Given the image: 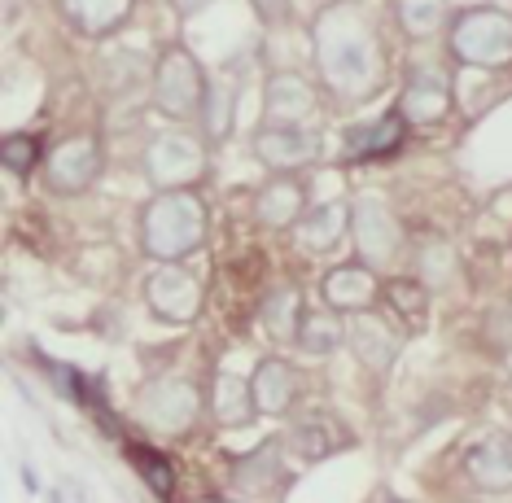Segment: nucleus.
I'll return each mask as SVG.
<instances>
[{"instance_id": "f257e3e1", "label": "nucleus", "mask_w": 512, "mask_h": 503, "mask_svg": "<svg viewBox=\"0 0 512 503\" xmlns=\"http://www.w3.org/2000/svg\"><path fill=\"white\" fill-rule=\"evenodd\" d=\"M311 40H316V62H320L324 84H329L337 97L364 101L377 92L381 40H377V31H372V22L364 18V9H355V5L320 9L316 27H311Z\"/></svg>"}, {"instance_id": "f03ea898", "label": "nucleus", "mask_w": 512, "mask_h": 503, "mask_svg": "<svg viewBox=\"0 0 512 503\" xmlns=\"http://www.w3.org/2000/svg\"><path fill=\"white\" fill-rule=\"evenodd\" d=\"M145 254L158 263H180L206 241V202L193 189H171L158 193L145 210Z\"/></svg>"}, {"instance_id": "7ed1b4c3", "label": "nucleus", "mask_w": 512, "mask_h": 503, "mask_svg": "<svg viewBox=\"0 0 512 503\" xmlns=\"http://www.w3.org/2000/svg\"><path fill=\"white\" fill-rule=\"evenodd\" d=\"M451 53L464 66H477V70L512 66V14H504L495 5L464 9L451 22Z\"/></svg>"}, {"instance_id": "20e7f679", "label": "nucleus", "mask_w": 512, "mask_h": 503, "mask_svg": "<svg viewBox=\"0 0 512 503\" xmlns=\"http://www.w3.org/2000/svg\"><path fill=\"white\" fill-rule=\"evenodd\" d=\"M154 105L167 119H193V114H202V101H206V75L202 66H197V57L184 49V44H171L167 53L158 57L154 66Z\"/></svg>"}, {"instance_id": "39448f33", "label": "nucleus", "mask_w": 512, "mask_h": 503, "mask_svg": "<svg viewBox=\"0 0 512 503\" xmlns=\"http://www.w3.org/2000/svg\"><path fill=\"white\" fill-rule=\"evenodd\" d=\"M197 412H202V394L184 377L149 381L141 390V399H136V416H141L149 429H158V434H184V429H193Z\"/></svg>"}, {"instance_id": "423d86ee", "label": "nucleus", "mask_w": 512, "mask_h": 503, "mask_svg": "<svg viewBox=\"0 0 512 503\" xmlns=\"http://www.w3.org/2000/svg\"><path fill=\"white\" fill-rule=\"evenodd\" d=\"M145 175L158 184L162 193L171 189H189L206 175V149L202 140L189 132H167L145 149Z\"/></svg>"}, {"instance_id": "0eeeda50", "label": "nucleus", "mask_w": 512, "mask_h": 503, "mask_svg": "<svg viewBox=\"0 0 512 503\" xmlns=\"http://www.w3.org/2000/svg\"><path fill=\"white\" fill-rule=\"evenodd\" d=\"M145 298H149V307H154V315H162V320H171V324H193L197 315H202V302H206L197 276L184 272L180 263L158 267L145 285Z\"/></svg>"}, {"instance_id": "6e6552de", "label": "nucleus", "mask_w": 512, "mask_h": 503, "mask_svg": "<svg viewBox=\"0 0 512 503\" xmlns=\"http://www.w3.org/2000/svg\"><path fill=\"white\" fill-rule=\"evenodd\" d=\"M44 175L57 193H84L101 175V140L97 136H66L44 162Z\"/></svg>"}, {"instance_id": "1a4fd4ad", "label": "nucleus", "mask_w": 512, "mask_h": 503, "mask_svg": "<svg viewBox=\"0 0 512 503\" xmlns=\"http://www.w3.org/2000/svg\"><path fill=\"white\" fill-rule=\"evenodd\" d=\"M351 228H355V250L364 254V263H386L399 254L403 232L377 197H364V202L351 206Z\"/></svg>"}, {"instance_id": "9d476101", "label": "nucleus", "mask_w": 512, "mask_h": 503, "mask_svg": "<svg viewBox=\"0 0 512 503\" xmlns=\"http://www.w3.org/2000/svg\"><path fill=\"white\" fill-rule=\"evenodd\" d=\"M399 114L403 123H416V127H429V123H442L451 114V84L447 75L434 66H421L407 75V88L399 97Z\"/></svg>"}, {"instance_id": "9b49d317", "label": "nucleus", "mask_w": 512, "mask_h": 503, "mask_svg": "<svg viewBox=\"0 0 512 503\" xmlns=\"http://www.w3.org/2000/svg\"><path fill=\"white\" fill-rule=\"evenodd\" d=\"M254 154L272 171H298L320 154V136L311 127H263L254 136Z\"/></svg>"}, {"instance_id": "f8f14e48", "label": "nucleus", "mask_w": 512, "mask_h": 503, "mask_svg": "<svg viewBox=\"0 0 512 503\" xmlns=\"http://www.w3.org/2000/svg\"><path fill=\"white\" fill-rule=\"evenodd\" d=\"M263 114H267V127H311V119H316V92L298 75H272Z\"/></svg>"}, {"instance_id": "ddd939ff", "label": "nucleus", "mask_w": 512, "mask_h": 503, "mask_svg": "<svg viewBox=\"0 0 512 503\" xmlns=\"http://www.w3.org/2000/svg\"><path fill=\"white\" fill-rule=\"evenodd\" d=\"M377 276L368 272L364 263H346V267H333L329 276H324V302H329L333 311H368L372 302H377Z\"/></svg>"}, {"instance_id": "4468645a", "label": "nucleus", "mask_w": 512, "mask_h": 503, "mask_svg": "<svg viewBox=\"0 0 512 503\" xmlns=\"http://www.w3.org/2000/svg\"><path fill=\"white\" fill-rule=\"evenodd\" d=\"M250 390H254V407L263 416H285L298 403V372L285 359H263L250 377Z\"/></svg>"}, {"instance_id": "2eb2a0df", "label": "nucleus", "mask_w": 512, "mask_h": 503, "mask_svg": "<svg viewBox=\"0 0 512 503\" xmlns=\"http://www.w3.org/2000/svg\"><path fill=\"white\" fill-rule=\"evenodd\" d=\"M464 469H469L473 486H482V490H495V495L512 490V434H495V438L477 442L469 451V460H464Z\"/></svg>"}, {"instance_id": "dca6fc26", "label": "nucleus", "mask_w": 512, "mask_h": 503, "mask_svg": "<svg viewBox=\"0 0 512 503\" xmlns=\"http://www.w3.org/2000/svg\"><path fill=\"white\" fill-rule=\"evenodd\" d=\"M302 215H307V193H302L298 180L276 175V180H267L263 189L254 193V219L267 228H289V224H298Z\"/></svg>"}, {"instance_id": "f3484780", "label": "nucleus", "mask_w": 512, "mask_h": 503, "mask_svg": "<svg viewBox=\"0 0 512 503\" xmlns=\"http://www.w3.org/2000/svg\"><path fill=\"white\" fill-rule=\"evenodd\" d=\"M289 447H294L302 460H324V455L351 447V434H346L333 416H307L289 429Z\"/></svg>"}, {"instance_id": "a211bd4d", "label": "nucleus", "mask_w": 512, "mask_h": 503, "mask_svg": "<svg viewBox=\"0 0 512 503\" xmlns=\"http://www.w3.org/2000/svg\"><path fill=\"white\" fill-rule=\"evenodd\" d=\"M403 132H407V123H403L399 110L386 114V119H377V123H368V127H351V132L342 136L346 158H381V154H394V149L403 145Z\"/></svg>"}, {"instance_id": "6ab92c4d", "label": "nucleus", "mask_w": 512, "mask_h": 503, "mask_svg": "<svg viewBox=\"0 0 512 503\" xmlns=\"http://www.w3.org/2000/svg\"><path fill=\"white\" fill-rule=\"evenodd\" d=\"M302 315H307V307H302V294H298V289H294V285H276L272 294L263 298L259 320H263L267 337H276V342H298Z\"/></svg>"}, {"instance_id": "aec40b11", "label": "nucleus", "mask_w": 512, "mask_h": 503, "mask_svg": "<svg viewBox=\"0 0 512 503\" xmlns=\"http://www.w3.org/2000/svg\"><path fill=\"white\" fill-rule=\"evenodd\" d=\"M346 219H351V210L346 202H324V206H311L307 215L298 219V245L302 250H333L337 241H342L346 232Z\"/></svg>"}, {"instance_id": "412c9836", "label": "nucleus", "mask_w": 512, "mask_h": 503, "mask_svg": "<svg viewBox=\"0 0 512 503\" xmlns=\"http://www.w3.org/2000/svg\"><path fill=\"white\" fill-rule=\"evenodd\" d=\"M211 412H215L219 425H228V429L250 425V416L259 412V407H254L250 381L232 377V372H219V377H215V394H211Z\"/></svg>"}, {"instance_id": "4be33fe9", "label": "nucleus", "mask_w": 512, "mask_h": 503, "mask_svg": "<svg viewBox=\"0 0 512 503\" xmlns=\"http://www.w3.org/2000/svg\"><path fill=\"white\" fill-rule=\"evenodd\" d=\"M62 9L84 35H110L127 22L132 0H62Z\"/></svg>"}, {"instance_id": "5701e85b", "label": "nucleus", "mask_w": 512, "mask_h": 503, "mask_svg": "<svg viewBox=\"0 0 512 503\" xmlns=\"http://www.w3.org/2000/svg\"><path fill=\"white\" fill-rule=\"evenodd\" d=\"M351 346L368 368H390V359L399 355V337H394L381 320H372V315L351 324Z\"/></svg>"}, {"instance_id": "b1692460", "label": "nucleus", "mask_w": 512, "mask_h": 503, "mask_svg": "<svg viewBox=\"0 0 512 503\" xmlns=\"http://www.w3.org/2000/svg\"><path fill=\"white\" fill-rule=\"evenodd\" d=\"M381 294H386L390 311L399 315L407 329H425V315H429V285H425V280L394 276V280H386V289H381Z\"/></svg>"}, {"instance_id": "393cba45", "label": "nucleus", "mask_w": 512, "mask_h": 503, "mask_svg": "<svg viewBox=\"0 0 512 503\" xmlns=\"http://www.w3.org/2000/svg\"><path fill=\"white\" fill-rule=\"evenodd\" d=\"M232 114H237V92L228 84H211L206 88V101H202V132L206 140H224L232 132Z\"/></svg>"}, {"instance_id": "a878e982", "label": "nucleus", "mask_w": 512, "mask_h": 503, "mask_svg": "<svg viewBox=\"0 0 512 503\" xmlns=\"http://www.w3.org/2000/svg\"><path fill=\"white\" fill-rule=\"evenodd\" d=\"M399 22L412 40H429L447 22V0H399Z\"/></svg>"}, {"instance_id": "bb28decb", "label": "nucleus", "mask_w": 512, "mask_h": 503, "mask_svg": "<svg viewBox=\"0 0 512 503\" xmlns=\"http://www.w3.org/2000/svg\"><path fill=\"white\" fill-rule=\"evenodd\" d=\"M337 342H342V324H337L329 311H307L302 315V333H298L302 350H311V355H329Z\"/></svg>"}, {"instance_id": "cd10ccee", "label": "nucleus", "mask_w": 512, "mask_h": 503, "mask_svg": "<svg viewBox=\"0 0 512 503\" xmlns=\"http://www.w3.org/2000/svg\"><path fill=\"white\" fill-rule=\"evenodd\" d=\"M0 162H5V171H14V175H31L40 167V136L9 132L5 145H0Z\"/></svg>"}, {"instance_id": "c85d7f7f", "label": "nucleus", "mask_w": 512, "mask_h": 503, "mask_svg": "<svg viewBox=\"0 0 512 503\" xmlns=\"http://www.w3.org/2000/svg\"><path fill=\"white\" fill-rule=\"evenodd\" d=\"M451 272H456V259H451V250L447 245H425V254L416 259V280H425L429 289H438V285H451Z\"/></svg>"}, {"instance_id": "c756f323", "label": "nucleus", "mask_w": 512, "mask_h": 503, "mask_svg": "<svg viewBox=\"0 0 512 503\" xmlns=\"http://www.w3.org/2000/svg\"><path fill=\"white\" fill-rule=\"evenodd\" d=\"M132 464H136V473H141L145 482L158 490V495H171V486H176V473H171V464L162 460L158 451H149V447H132Z\"/></svg>"}, {"instance_id": "7c9ffc66", "label": "nucleus", "mask_w": 512, "mask_h": 503, "mask_svg": "<svg viewBox=\"0 0 512 503\" xmlns=\"http://www.w3.org/2000/svg\"><path fill=\"white\" fill-rule=\"evenodd\" d=\"M136 75H141V57H132V53L106 57V62H101V88H106V92L132 88V79H136Z\"/></svg>"}, {"instance_id": "2f4dec72", "label": "nucleus", "mask_w": 512, "mask_h": 503, "mask_svg": "<svg viewBox=\"0 0 512 503\" xmlns=\"http://www.w3.org/2000/svg\"><path fill=\"white\" fill-rule=\"evenodd\" d=\"M250 5L267 27H285V22L294 18V5H289V0H250Z\"/></svg>"}, {"instance_id": "473e14b6", "label": "nucleus", "mask_w": 512, "mask_h": 503, "mask_svg": "<svg viewBox=\"0 0 512 503\" xmlns=\"http://www.w3.org/2000/svg\"><path fill=\"white\" fill-rule=\"evenodd\" d=\"M171 5H176L180 18H193V14H202L206 5H215V0H171Z\"/></svg>"}, {"instance_id": "72a5a7b5", "label": "nucleus", "mask_w": 512, "mask_h": 503, "mask_svg": "<svg viewBox=\"0 0 512 503\" xmlns=\"http://www.w3.org/2000/svg\"><path fill=\"white\" fill-rule=\"evenodd\" d=\"M386 503H407V499H386Z\"/></svg>"}]
</instances>
